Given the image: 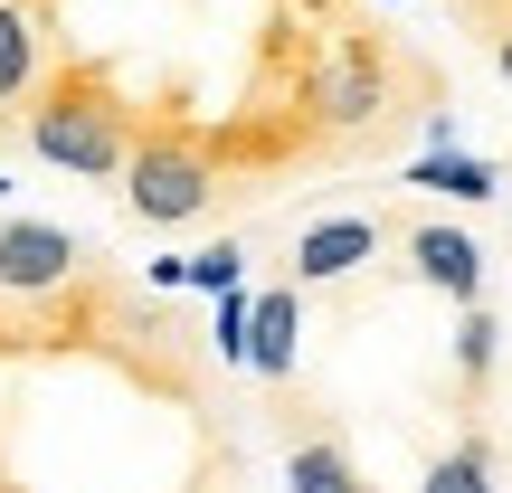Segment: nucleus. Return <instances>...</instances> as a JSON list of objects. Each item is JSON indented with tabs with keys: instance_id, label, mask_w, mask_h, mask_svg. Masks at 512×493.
I'll list each match as a JSON object with an SVG mask.
<instances>
[{
	"instance_id": "obj_1",
	"label": "nucleus",
	"mask_w": 512,
	"mask_h": 493,
	"mask_svg": "<svg viewBox=\"0 0 512 493\" xmlns=\"http://www.w3.org/2000/svg\"><path fill=\"white\" fill-rule=\"evenodd\" d=\"M133 124H143V105H133L124 86H105L95 67H76V57L48 76L38 105H19L29 152H38V162H57V171H76V181H114L124 152H133Z\"/></svg>"
},
{
	"instance_id": "obj_2",
	"label": "nucleus",
	"mask_w": 512,
	"mask_h": 493,
	"mask_svg": "<svg viewBox=\"0 0 512 493\" xmlns=\"http://www.w3.org/2000/svg\"><path fill=\"white\" fill-rule=\"evenodd\" d=\"M399 76H418L399 57V38L389 29H332L323 57H313V124H323V143H389V124H399Z\"/></svg>"
},
{
	"instance_id": "obj_3",
	"label": "nucleus",
	"mask_w": 512,
	"mask_h": 493,
	"mask_svg": "<svg viewBox=\"0 0 512 493\" xmlns=\"http://www.w3.org/2000/svg\"><path fill=\"white\" fill-rule=\"evenodd\" d=\"M114 181H124V209L143 228H190V219H209V209L228 200L209 143L190 124H171V114H143V124H133V152H124Z\"/></svg>"
},
{
	"instance_id": "obj_4",
	"label": "nucleus",
	"mask_w": 512,
	"mask_h": 493,
	"mask_svg": "<svg viewBox=\"0 0 512 493\" xmlns=\"http://www.w3.org/2000/svg\"><path fill=\"white\" fill-rule=\"evenodd\" d=\"M389 247V219L380 209H332V219H313V228H294V294H323V285H351V275L370 266V256Z\"/></svg>"
},
{
	"instance_id": "obj_5",
	"label": "nucleus",
	"mask_w": 512,
	"mask_h": 493,
	"mask_svg": "<svg viewBox=\"0 0 512 493\" xmlns=\"http://www.w3.org/2000/svg\"><path fill=\"white\" fill-rule=\"evenodd\" d=\"M95 266V247L86 238H67L57 219H0V294H57V285H76V275Z\"/></svg>"
},
{
	"instance_id": "obj_6",
	"label": "nucleus",
	"mask_w": 512,
	"mask_h": 493,
	"mask_svg": "<svg viewBox=\"0 0 512 493\" xmlns=\"http://www.w3.org/2000/svg\"><path fill=\"white\" fill-rule=\"evenodd\" d=\"M399 247H408V275H418L427 294H446V304H484V247H475V228L418 219V228H399Z\"/></svg>"
},
{
	"instance_id": "obj_7",
	"label": "nucleus",
	"mask_w": 512,
	"mask_h": 493,
	"mask_svg": "<svg viewBox=\"0 0 512 493\" xmlns=\"http://www.w3.org/2000/svg\"><path fill=\"white\" fill-rule=\"evenodd\" d=\"M294 351H304V294L275 285V294H247V370L266 389L294 380Z\"/></svg>"
},
{
	"instance_id": "obj_8",
	"label": "nucleus",
	"mask_w": 512,
	"mask_h": 493,
	"mask_svg": "<svg viewBox=\"0 0 512 493\" xmlns=\"http://www.w3.org/2000/svg\"><path fill=\"white\" fill-rule=\"evenodd\" d=\"M408 190L456 200V209H484V200H503V162H484V152H465V143H437V152L408 162Z\"/></svg>"
},
{
	"instance_id": "obj_9",
	"label": "nucleus",
	"mask_w": 512,
	"mask_h": 493,
	"mask_svg": "<svg viewBox=\"0 0 512 493\" xmlns=\"http://www.w3.org/2000/svg\"><path fill=\"white\" fill-rule=\"evenodd\" d=\"M38 19L19 10V0H0V114H19L29 105V86H38Z\"/></svg>"
},
{
	"instance_id": "obj_10",
	"label": "nucleus",
	"mask_w": 512,
	"mask_h": 493,
	"mask_svg": "<svg viewBox=\"0 0 512 493\" xmlns=\"http://www.w3.org/2000/svg\"><path fill=\"white\" fill-rule=\"evenodd\" d=\"M285 493H361V465H351V446L332 437H304V446H285Z\"/></svg>"
},
{
	"instance_id": "obj_11",
	"label": "nucleus",
	"mask_w": 512,
	"mask_h": 493,
	"mask_svg": "<svg viewBox=\"0 0 512 493\" xmlns=\"http://www.w3.org/2000/svg\"><path fill=\"white\" fill-rule=\"evenodd\" d=\"M494 361H503V323L484 304H456V380H465V399H484Z\"/></svg>"
},
{
	"instance_id": "obj_12",
	"label": "nucleus",
	"mask_w": 512,
	"mask_h": 493,
	"mask_svg": "<svg viewBox=\"0 0 512 493\" xmlns=\"http://www.w3.org/2000/svg\"><path fill=\"white\" fill-rule=\"evenodd\" d=\"M418 493H494V437H484V427H465V437L427 465Z\"/></svg>"
},
{
	"instance_id": "obj_13",
	"label": "nucleus",
	"mask_w": 512,
	"mask_h": 493,
	"mask_svg": "<svg viewBox=\"0 0 512 493\" xmlns=\"http://www.w3.org/2000/svg\"><path fill=\"white\" fill-rule=\"evenodd\" d=\"M228 285H247V247H238V238L181 256V294H228Z\"/></svg>"
},
{
	"instance_id": "obj_14",
	"label": "nucleus",
	"mask_w": 512,
	"mask_h": 493,
	"mask_svg": "<svg viewBox=\"0 0 512 493\" xmlns=\"http://www.w3.org/2000/svg\"><path fill=\"white\" fill-rule=\"evenodd\" d=\"M209 361L219 370H247V285L219 294V323H209Z\"/></svg>"
},
{
	"instance_id": "obj_15",
	"label": "nucleus",
	"mask_w": 512,
	"mask_h": 493,
	"mask_svg": "<svg viewBox=\"0 0 512 493\" xmlns=\"http://www.w3.org/2000/svg\"><path fill=\"white\" fill-rule=\"evenodd\" d=\"M143 285L152 294H181V256H143Z\"/></svg>"
},
{
	"instance_id": "obj_16",
	"label": "nucleus",
	"mask_w": 512,
	"mask_h": 493,
	"mask_svg": "<svg viewBox=\"0 0 512 493\" xmlns=\"http://www.w3.org/2000/svg\"><path fill=\"white\" fill-rule=\"evenodd\" d=\"M484 38H494V67H503V86H512V19H503V29H484Z\"/></svg>"
},
{
	"instance_id": "obj_17",
	"label": "nucleus",
	"mask_w": 512,
	"mask_h": 493,
	"mask_svg": "<svg viewBox=\"0 0 512 493\" xmlns=\"http://www.w3.org/2000/svg\"><path fill=\"white\" fill-rule=\"evenodd\" d=\"M0 200H10V171H0Z\"/></svg>"
},
{
	"instance_id": "obj_18",
	"label": "nucleus",
	"mask_w": 512,
	"mask_h": 493,
	"mask_svg": "<svg viewBox=\"0 0 512 493\" xmlns=\"http://www.w3.org/2000/svg\"><path fill=\"white\" fill-rule=\"evenodd\" d=\"M380 10H408V0H380Z\"/></svg>"
},
{
	"instance_id": "obj_19",
	"label": "nucleus",
	"mask_w": 512,
	"mask_h": 493,
	"mask_svg": "<svg viewBox=\"0 0 512 493\" xmlns=\"http://www.w3.org/2000/svg\"><path fill=\"white\" fill-rule=\"evenodd\" d=\"M361 493H370V484H361Z\"/></svg>"
}]
</instances>
